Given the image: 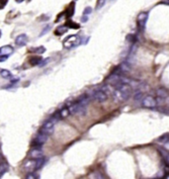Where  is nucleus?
<instances>
[{
  "mask_svg": "<svg viewBox=\"0 0 169 179\" xmlns=\"http://www.w3.org/2000/svg\"><path fill=\"white\" fill-rule=\"evenodd\" d=\"M131 93H133L131 86L128 82H124L114 89V91H113V97H114L116 101L124 102L130 98Z\"/></svg>",
  "mask_w": 169,
  "mask_h": 179,
  "instance_id": "1",
  "label": "nucleus"
},
{
  "mask_svg": "<svg viewBox=\"0 0 169 179\" xmlns=\"http://www.w3.org/2000/svg\"><path fill=\"white\" fill-rule=\"evenodd\" d=\"M124 82H127V80L123 77L121 73H118L116 71L114 73H112L111 75H109L106 79V84L108 86H113L114 88L119 86V85H121Z\"/></svg>",
  "mask_w": 169,
  "mask_h": 179,
  "instance_id": "2",
  "label": "nucleus"
},
{
  "mask_svg": "<svg viewBox=\"0 0 169 179\" xmlns=\"http://www.w3.org/2000/svg\"><path fill=\"white\" fill-rule=\"evenodd\" d=\"M68 108H69L70 113L76 114V115H78V116H85L86 112H87V105L82 104V103L78 102V101H76Z\"/></svg>",
  "mask_w": 169,
  "mask_h": 179,
  "instance_id": "3",
  "label": "nucleus"
},
{
  "mask_svg": "<svg viewBox=\"0 0 169 179\" xmlns=\"http://www.w3.org/2000/svg\"><path fill=\"white\" fill-rule=\"evenodd\" d=\"M90 100L93 99L97 102L103 103L108 99V94L105 92L103 89H98V90H94L91 92V94H88Z\"/></svg>",
  "mask_w": 169,
  "mask_h": 179,
  "instance_id": "4",
  "label": "nucleus"
},
{
  "mask_svg": "<svg viewBox=\"0 0 169 179\" xmlns=\"http://www.w3.org/2000/svg\"><path fill=\"white\" fill-rule=\"evenodd\" d=\"M80 43H81V39L79 38V37H78L77 35H71L68 37V38H66L65 41H63V46H65V48H70L78 46Z\"/></svg>",
  "mask_w": 169,
  "mask_h": 179,
  "instance_id": "5",
  "label": "nucleus"
},
{
  "mask_svg": "<svg viewBox=\"0 0 169 179\" xmlns=\"http://www.w3.org/2000/svg\"><path fill=\"white\" fill-rule=\"evenodd\" d=\"M156 95H157V99H156V103L157 104H161L163 105L167 102L168 99V91L167 89H165L164 87H160L156 90Z\"/></svg>",
  "mask_w": 169,
  "mask_h": 179,
  "instance_id": "6",
  "label": "nucleus"
},
{
  "mask_svg": "<svg viewBox=\"0 0 169 179\" xmlns=\"http://www.w3.org/2000/svg\"><path fill=\"white\" fill-rule=\"evenodd\" d=\"M141 105L144 108H147V109H153L157 106L156 103V99L151 95H147L145 96L144 98H142L141 101Z\"/></svg>",
  "mask_w": 169,
  "mask_h": 179,
  "instance_id": "7",
  "label": "nucleus"
},
{
  "mask_svg": "<svg viewBox=\"0 0 169 179\" xmlns=\"http://www.w3.org/2000/svg\"><path fill=\"white\" fill-rule=\"evenodd\" d=\"M55 131V121L54 120H48L43 125L42 129H41V133L45 134L47 136L51 135Z\"/></svg>",
  "mask_w": 169,
  "mask_h": 179,
  "instance_id": "8",
  "label": "nucleus"
},
{
  "mask_svg": "<svg viewBox=\"0 0 169 179\" xmlns=\"http://www.w3.org/2000/svg\"><path fill=\"white\" fill-rule=\"evenodd\" d=\"M48 137L47 135H45V134L43 133H39L38 135L36 136L35 138V140H34L33 141V145H35V148H41L44 144H46L47 143V141H48Z\"/></svg>",
  "mask_w": 169,
  "mask_h": 179,
  "instance_id": "9",
  "label": "nucleus"
},
{
  "mask_svg": "<svg viewBox=\"0 0 169 179\" xmlns=\"http://www.w3.org/2000/svg\"><path fill=\"white\" fill-rule=\"evenodd\" d=\"M147 18H148V13L146 12H141L138 15V28H140L141 31H144V28H145V24H146V21H147Z\"/></svg>",
  "mask_w": 169,
  "mask_h": 179,
  "instance_id": "10",
  "label": "nucleus"
},
{
  "mask_svg": "<svg viewBox=\"0 0 169 179\" xmlns=\"http://www.w3.org/2000/svg\"><path fill=\"white\" fill-rule=\"evenodd\" d=\"M36 163H37V159L31 158V159L26 160V161L24 162V164H23L24 171H26L27 173L34 172V171L36 170Z\"/></svg>",
  "mask_w": 169,
  "mask_h": 179,
  "instance_id": "11",
  "label": "nucleus"
},
{
  "mask_svg": "<svg viewBox=\"0 0 169 179\" xmlns=\"http://www.w3.org/2000/svg\"><path fill=\"white\" fill-rule=\"evenodd\" d=\"M70 114L69 108L68 107H63L62 109H61L59 111L56 112V114L54 115L51 118V120H59V119H65L66 117H68Z\"/></svg>",
  "mask_w": 169,
  "mask_h": 179,
  "instance_id": "12",
  "label": "nucleus"
},
{
  "mask_svg": "<svg viewBox=\"0 0 169 179\" xmlns=\"http://www.w3.org/2000/svg\"><path fill=\"white\" fill-rule=\"evenodd\" d=\"M30 157L34 158V159H38L41 157H44V152L41 150V148H32V151H30Z\"/></svg>",
  "mask_w": 169,
  "mask_h": 179,
  "instance_id": "13",
  "label": "nucleus"
},
{
  "mask_svg": "<svg viewBox=\"0 0 169 179\" xmlns=\"http://www.w3.org/2000/svg\"><path fill=\"white\" fill-rule=\"evenodd\" d=\"M27 41H28L27 35L21 34V35L17 36L16 40H15V44H16L17 46H19V47H23V46H25L26 44H27Z\"/></svg>",
  "mask_w": 169,
  "mask_h": 179,
  "instance_id": "14",
  "label": "nucleus"
},
{
  "mask_svg": "<svg viewBox=\"0 0 169 179\" xmlns=\"http://www.w3.org/2000/svg\"><path fill=\"white\" fill-rule=\"evenodd\" d=\"M14 51V48L11 46H3L0 48V55H6L9 57L10 55H12Z\"/></svg>",
  "mask_w": 169,
  "mask_h": 179,
  "instance_id": "15",
  "label": "nucleus"
},
{
  "mask_svg": "<svg viewBox=\"0 0 169 179\" xmlns=\"http://www.w3.org/2000/svg\"><path fill=\"white\" fill-rule=\"evenodd\" d=\"M43 58L39 57V55H35V57H31L29 58V61L32 65H39L41 62H42Z\"/></svg>",
  "mask_w": 169,
  "mask_h": 179,
  "instance_id": "16",
  "label": "nucleus"
},
{
  "mask_svg": "<svg viewBox=\"0 0 169 179\" xmlns=\"http://www.w3.org/2000/svg\"><path fill=\"white\" fill-rule=\"evenodd\" d=\"M67 31H68V28H67L65 25L59 26V27L55 31V34L56 36H61V35H63V34H65V33H66Z\"/></svg>",
  "mask_w": 169,
  "mask_h": 179,
  "instance_id": "17",
  "label": "nucleus"
},
{
  "mask_svg": "<svg viewBox=\"0 0 169 179\" xmlns=\"http://www.w3.org/2000/svg\"><path fill=\"white\" fill-rule=\"evenodd\" d=\"M74 11H75V8H74V3H71V4L68 6V8L66 9L65 11V16L66 18H70L73 16L74 14Z\"/></svg>",
  "mask_w": 169,
  "mask_h": 179,
  "instance_id": "18",
  "label": "nucleus"
},
{
  "mask_svg": "<svg viewBox=\"0 0 169 179\" xmlns=\"http://www.w3.org/2000/svg\"><path fill=\"white\" fill-rule=\"evenodd\" d=\"M0 76L2 78H5V79H9V78H12V73L8 69H1L0 70Z\"/></svg>",
  "mask_w": 169,
  "mask_h": 179,
  "instance_id": "19",
  "label": "nucleus"
},
{
  "mask_svg": "<svg viewBox=\"0 0 169 179\" xmlns=\"http://www.w3.org/2000/svg\"><path fill=\"white\" fill-rule=\"evenodd\" d=\"M168 141H169L168 134H165V135L161 136L160 138H158V139H157V143H159L161 144H168Z\"/></svg>",
  "mask_w": 169,
  "mask_h": 179,
  "instance_id": "20",
  "label": "nucleus"
},
{
  "mask_svg": "<svg viewBox=\"0 0 169 179\" xmlns=\"http://www.w3.org/2000/svg\"><path fill=\"white\" fill-rule=\"evenodd\" d=\"M65 26L67 28H70V29H79V24H77V23H75V22L73 21H71V20H68V21H66V23H65Z\"/></svg>",
  "mask_w": 169,
  "mask_h": 179,
  "instance_id": "21",
  "label": "nucleus"
},
{
  "mask_svg": "<svg viewBox=\"0 0 169 179\" xmlns=\"http://www.w3.org/2000/svg\"><path fill=\"white\" fill-rule=\"evenodd\" d=\"M7 169H8V164L5 162H0V177L6 172Z\"/></svg>",
  "mask_w": 169,
  "mask_h": 179,
  "instance_id": "22",
  "label": "nucleus"
},
{
  "mask_svg": "<svg viewBox=\"0 0 169 179\" xmlns=\"http://www.w3.org/2000/svg\"><path fill=\"white\" fill-rule=\"evenodd\" d=\"M142 96H144V93H142V91L138 90L136 93H134V99L136 100V101H138V100L142 99Z\"/></svg>",
  "mask_w": 169,
  "mask_h": 179,
  "instance_id": "23",
  "label": "nucleus"
},
{
  "mask_svg": "<svg viewBox=\"0 0 169 179\" xmlns=\"http://www.w3.org/2000/svg\"><path fill=\"white\" fill-rule=\"evenodd\" d=\"M45 51H46V48H45L44 47H39V48H32L31 50V51H35L36 54H43Z\"/></svg>",
  "mask_w": 169,
  "mask_h": 179,
  "instance_id": "24",
  "label": "nucleus"
},
{
  "mask_svg": "<svg viewBox=\"0 0 169 179\" xmlns=\"http://www.w3.org/2000/svg\"><path fill=\"white\" fill-rule=\"evenodd\" d=\"M89 178H103V175H101L100 172L95 171V172H93L92 174L89 175Z\"/></svg>",
  "mask_w": 169,
  "mask_h": 179,
  "instance_id": "25",
  "label": "nucleus"
},
{
  "mask_svg": "<svg viewBox=\"0 0 169 179\" xmlns=\"http://www.w3.org/2000/svg\"><path fill=\"white\" fill-rule=\"evenodd\" d=\"M105 2H106V0H98V2H97V7H96V9L98 10V9H101L102 7L104 6L105 4Z\"/></svg>",
  "mask_w": 169,
  "mask_h": 179,
  "instance_id": "26",
  "label": "nucleus"
},
{
  "mask_svg": "<svg viewBox=\"0 0 169 179\" xmlns=\"http://www.w3.org/2000/svg\"><path fill=\"white\" fill-rule=\"evenodd\" d=\"M50 29H51V26H46V27L44 28V30L42 32H41V34H40V37H42V36H44V35H46L47 33H48V31H50Z\"/></svg>",
  "mask_w": 169,
  "mask_h": 179,
  "instance_id": "27",
  "label": "nucleus"
},
{
  "mask_svg": "<svg viewBox=\"0 0 169 179\" xmlns=\"http://www.w3.org/2000/svg\"><path fill=\"white\" fill-rule=\"evenodd\" d=\"M91 12H92V8H91V7H86V8L84 9L83 16H87L88 17V15L91 14Z\"/></svg>",
  "mask_w": 169,
  "mask_h": 179,
  "instance_id": "28",
  "label": "nucleus"
},
{
  "mask_svg": "<svg viewBox=\"0 0 169 179\" xmlns=\"http://www.w3.org/2000/svg\"><path fill=\"white\" fill-rule=\"evenodd\" d=\"M127 40L129 41V42H131V44H134V43H136V37H134V35H129L127 37Z\"/></svg>",
  "mask_w": 169,
  "mask_h": 179,
  "instance_id": "29",
  "label": "nucleus"
},
{
  "mask_svg": "<svg viewBox=\"0 0 169 179\" xmlns=\"http://www.w3.org/2000/svg\"><path fill=\"white\" fill-rule=\"evenodd\" d=\"M7 3H8V0H0V10L4 8Z\"/></svg>",
  "mask_w": 169,
  "mask_h": 179,
  "instance_id": "30",
  "label": "nucleus"
},
{
  "mask_svg": "<svg viewBox=\"0 0 169 179\" xmlns=\"http://www.w3.org/2000/svg\"><path fill=\"white\" fill-rule=\"evenodd\" d=\"M26 177H27V178H39V176H38V175H36L35 172H30V173H28Z\"/></svg>",
  "mask_w": 169,
  "mask_h": 179,
  "instance_id": "31",
  "label": "nucleus"
},
{
  "mask_svg": "<svg viewBox=\"0 0 169 179\" xmlns=\"http://www.w3.org/2000/svg\"><path fill=\"white\" fill-rule=\"evenodd\" d=\"M7 58H8V57H6V55H0V62L5 61Z\"/></svg>",
  "mask_w": 169,
  "mask_h": 179,
  "instance_id": "32",
  "label": "nucleus"
},
{
  "mask_svg": "<svg viewBox=\"0 0 169 179\" xmlns=\"http://www.w3.org/2000/svg\"><path fill=\"white\" fill-rule=\"evenodd\" d=\"M81 20H82V22H86V21L88 20V17L87 16H83V17L81 18Z\"/></svg>",
  "mask_w": 169,
  "mask_h": 179,
  "instance_id": "33",
  "label": "nucleus"
},
{
  "mask_svg": "<svg viewBox=\"0 0 169 179\" xmlns=\"http://www.w3.org/2000/svg\"><path fill=\"white\" fill-rule=\"evenodd\" d=\"M24 0H16V2H18V3H21V2H23Z\"/></svg>",
  "mask_w": 169,
  "mask_h": 179,
  "instance_id": "34",
  "label": "nucleus"
},
{
  "mask_svg": "<svg viewBox=\"0 0 169 179\" xmlns=\"http://www.w3.org/2000/svg\"><path fill=\"white\" fill-rule=\"evenodd\" d=\"M1 159H2V157H1V155H0V162H1Z\"/></svg>",
  "mask_w": 169,
  "mask_h": 179,
  "instance_id": "35",
  "label": "nucleus"
},
{
  "mask_svg": "<svg viewBox=\"0 0 169 179\" xmlns=\"http://www.w3.org/2000/svg\"><path fill=\"white\" fill-rule=\"evenodd\" d=\"M0 36H1V32H0Z\"/></svg>",
  "mask_w": 169,
  "mask_h": 179,
  "instance_id": "36",
  "label": "nucleus"
}]
</instances>
